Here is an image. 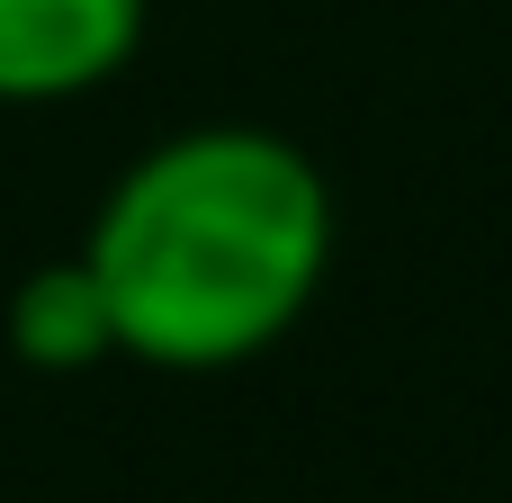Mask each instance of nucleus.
Wrapping results in <instances>:
<instances>
[{"mask_svg":"<svg viewBox=\"0 0 512 503\" xmlns=\"http://www.w3.org/2000/svg\"><path fill=\"white\" fill-rule=\"evenodd\" d=\"M81 261L117 360L216 378L306 324L333 270V180L279 126H180L108 180Z\"/></svg>","mask_w":512,"mask_h":503,"instance_id":"nucleus-1","label":"nucleus"},{"mask_svg":"<svg viewBox=\"0 0 512 503\" xmlns=\"http://www.w3.org/2000/svg\"><path fill=\"white\" fill-rule=\"evenodd\" d=\"M153 0H0V108H63L144 54Z\"/></svg>","mask_w":512,"mask_h":503,"instance_id":"nucleus-2","label":"nucleus"},{"mask_svg":"<svg viewBox=\"0 0 512 503\" xmlns=\"http://www.w3.org/2000/svg\"><path fill=\"white\" fill-rule=\"evenodd\" d=\"M0 333H9V351H18L27 369H45V378H72V369L117 360V324H108V297H99V279H90L81 252L27 270L18 297H9V315H0Z\"/></svg>","mask_w":512,"mask_h":503,"instance_id":"nucleus-3","label":"nucleus"}]
</instances>
